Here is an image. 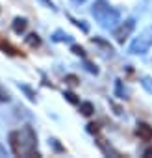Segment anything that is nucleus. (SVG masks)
I'll list each match as a JSON object with an SVG mask.
<instances>
[{
	"label": "nucleus",
	"mask_w": 152,
	"mask_h": 158,
	"mask_svg": "<svg viewBox=\"0 0 152 158\" xmlns=\"http://www.w3.org/2000/svg\"><path fill=\"white\" fill-rule=\"evenodd\" d=\"M132 28H134V23L132 21H128L126 24H121L115 32H113V35H115V39L119 41V43H122L128 35H130V32H132Z\"/></svg>",
	"instance_id": "obj_1"
},
{
	"label": "nucleus",
	"mask_w": 152,
	"mask_h": 158,
	"mask_svg": "<svg viewBox=\"0 0 152 158\" xmlns=\"http://www.w3.org/2000/svg\"><path fill=\"white\" fill-rule=\"evenodd\" d=\"M21 138H19V132H11L10 134V145H11V151H13V154H22V151H21V141H19Z\"/></svg>",
	"instance_id": "obj_2"
},
{
	"label": "nucleus",
	"mask_w": 152,
	"mask_h": 158,
	"mask_svg": "<svg viewBox=\"0 0 152 158\" xmlns=\"http://www.w3.org/2000/svg\"><path fill=\"white\" fill-rule=\"evenodd\" d=\"M137 136H139V138H143V139H146V141H148V139H150V138H152V128H150V127H148V125H145V123H141V125H139V127H137Z\"/></svg>",
	"instance_id": "obj_3"
},
{
	"label": "nucleus",
	"mask_w": 152,
	"mask_h": 158,
	"mask_svg": "<svg viewBox=\"0 0 152 158\" xmlns=\"http://www.w3.org/2000/svg\"><path fill=\"white\" fill-rule=\"evenodd\" d=\"M24 28H26V21H24V19H15L13 30H15L17 34H21V32H24Z\"/></svg>",
	"instance_id": "obj_4"
},
{
	"label": "nucleus",
	"mask_w": 152,
	"mask_h": 158,
	"mask_svg": "<svg viewBox=\"0 0 152 158\" xmlns=\"http://www.w3.org/2000/svg\"><path fill=\"white\" fill-rule=\"evenodd\" d=\"M80 110H82L84 115H91V114H93V104H91V102H84V104L80 106Z\"/></svg>",
	"instance_id": "obj_5"
},
{
	"label": "nucleus",
	"mask_w": 152,
	"mask_h": 158,
	"mask_svg": "<svg viewBox=\"0 0 152 158\" xmlns=\"http://www.w3.org/2000/svg\"><path fill=\"white\" fill-rule=\"evenodd\" d=\"M26 43H28L30 47H37L41 41H39V37H37L35 34H30V35H28V39H26Z\"/></svg>",
	"instance_id": "obj_6"
},
{
	"label": "nucleus",
	"mask_w": 152,
	"mask_h": 158,
	"mask_svg": "<svg viewBox=\"0 0 152 158\" xmlns=\"http://www.w3.org/2000/svg\"><path fill=\"white\" fill-rule=\"evenodd\" d=\"M0 48H4V50H10V54H19L17 48H13L10 43H4V41H0Z\"/></svg>",
	"instance_id": "obj_7"
},
{
	"label": "nucleus",
	"mask_w": 152,
	"mask_h": 158,
	"mask_svg": "<svg viewBox=\"0 0 152 158\" xmlns=\"http://www.w3.org/2000/svg\"><path fill=\"white\" fill-rule=\"evenodd\" d=\"M65 97H67V99H69L70 102H78V101L74 99V95H72V93H65Z\"/></svg>",
	"instance_id": "obj_8"
},
{
	"label": "nucleus",
	"mask_w": 152,
	"mask_h": 158,
	"mask_svg": "<svg viewBox=\"0 0 152 158\" xmlns=\"http://www.w3.org/2000/svg\"><path fill=\"white\" fill-rule=\"evenodd\" d=\"M0 101H8V93L4 95V91H2V89H0Z\"/></svg>",
	"instance_id": "obj_9"
},
{
	"label": "nucleus",
	"mask_w": 152,
	"mask_h": 158,
	"mask_svg": "<svg viewBox=\"0 0 152 158\" xmlns=\"http://www.w3.org/2000/svg\"><path fill=\"white\" fill-rule=\"evenodd\" d=\"M72 50H74V52H76V54H84V50H82V48H80V47H72Z\"/></svg>",
	"instance_id": "obj_10"
},
{
	"label": "nucleus",
	"mask_w": 152,
	"mask_h": 158,
	"mask_svg": "<svg viewBox=\"0 0 152 158\" xmlns=\"http://www.w3.org/2000/svg\"><path fill=\"white\" fill-rule=\"evenodd\" d=\"M67 80H69V84H76V78L74 76H67Z\"/></svg>",
	"instance_id": "obj_11"
}]
</instances>
